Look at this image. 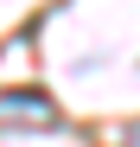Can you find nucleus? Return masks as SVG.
<instances>
[{
	"label": "nucleus",
	"instance_id": "nucleus-1",
	"mask_svg": "<svg viewBox=\"0 0 140 147\" xmlns=\"http://www.w3.org/2000/svg\"><path fill=\"white\" fill-rule=\"evenodd\" d=\"M57 109H51V96H38V90H0V128H45Z\"/></svg>",
	"mask_w": 140,
	"mask_h": 147
}]
</instances>
